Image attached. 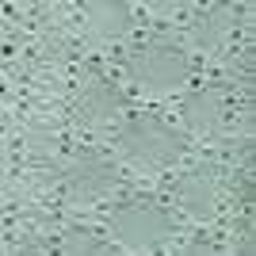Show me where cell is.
Returning <instances> with one entry per match:
<instances>
[{
	"instance_id": "2",
	"label": "cell",
	"mask_w": 256,
	"mask_h": 256,
	"mask_svg": "<svg viewBox=\"0 0 256 256\" xmlns=\"http://www.w3.org/2000/svg\"><path fill=\"white\" fill-rule=\"evenodd\" d=\"M118 234L126 237L130 245H153L157 237H164V218L153 210H130L118 214Z\"/></svg>"
},
{
	"instance_id": "1",
	"label": "cell",
	"mask_w": 256,
	"mask_h": 256,
	"mask_svg": "<svg viewBox=\"0 0 256 256\" xmlns=\"http://www.w3.org/2000/svg\"><path fill=\"white\" fill-rule=\"evenodd\" d=\"M134 69H138V76L146 80V84H153V88H172V84L184 76V54L172 50V46H150V50L138 54Z\"/></svg>"
}]
</instances>
